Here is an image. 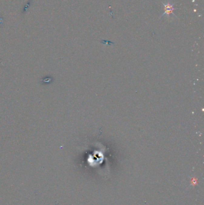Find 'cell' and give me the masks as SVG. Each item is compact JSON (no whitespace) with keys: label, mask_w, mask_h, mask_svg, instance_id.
<instances>
[{"label":"cell","mask_w":204,"mask_h":205,"mask_svg":"<svg viewBox=\"0 0 204 205\" xmlns=\"http://www.w3.org/2000/svg\"><path fill=\"white\" fill-rule=\"evenodd\" d=\"M165 5V13L164 15H169L171 13H172V11L174 10V7L172 5H171L169 3H166L164 4Z\"/></svg>","instance_id":"cell-1"}]
</instances>
